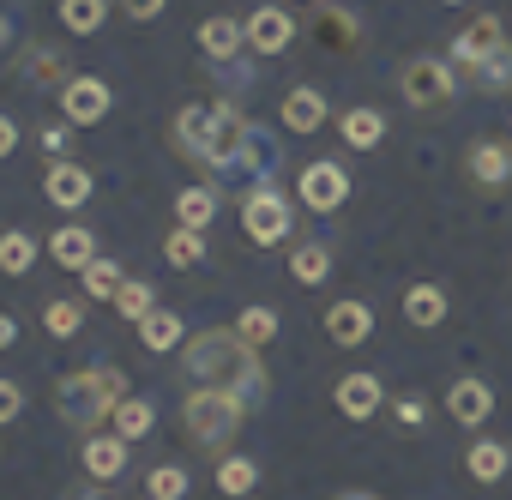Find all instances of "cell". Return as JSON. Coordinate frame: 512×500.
Segmentation results:
<instances>
[{
    "label": "cell",
    "instance_id": "obj_1",
    "mask_svg": "<svg viewBox=\"0 0 512 500\" xmlns=\"http://www.w3.org/2000/svg\"><path fill=\"white\" fill-rule=\"evenodd\" d=\"M181 368H187L193 386H217V392H235L247 404L266 392V368H260V356H253V344L241 332H199V338H187Z\"/></svg>",
    "mask_w": 512,
    "mask_h": 500
},
{
    "label": "cell",
    "instance_id": "obj_2",
    "mask_svg": "<svg viewBox=\"0 0 512 500\" xmlns=\"http://www.w3.org/2000/svg\"><path fill=\"white\" fill-rule=\"evenodd\" d=\"M241 139H247V121H241L229 103H187V109L175 115V145H181V157L205 163L211 175L235 157Z\"/></svg>",
    "mask_w": 512,
    "mask_h": 500
},
{
    "label": "cell",
    "instance_id": "obj_3",
    "mask_svg": "<svg viewBox=\"0 0 512 500\" xmlns=\"http://www.w3.org/2000/svg\"><path fill=\"white\" fill-rule=\"evenodd\" d=\"M121 398H127L121 368H85V374H67V380L55 386V410H61V422L79 428V434H91L103 416H115Z\"/></svg>",
    "mask_w": 512,
    "mask_h": 500
},
{
    "label": "cell",
    "instance_id": "obj_4",
    "mask_svg": "<svg viewBox=\"0 0 512 500\" xmlns=\"http://www.w3.org/2000/svg\"><path fill=\"white\" fill-rule=\"evenodd\" d=\"M241 416H247V398L217 392V386H193V392H187V404H181L187 434H193L199 446H211V452H223V446L241 434Z\"/></svg>",
    "mask_w": 512,
    "mask_h": 500
},
{
    "label": "cell",
    "instance_id": "obj_5",
    "mask_svg": "<svg viewBox=\"0 0 512 500\" xmlns=\"http://www.w3.org/2000/svg\"><path fill=\"white\" fill-rule=\"evenodd\" d=\"M241 229H247V241H260V247L290 241V205H284V193H278L272 181L253 187V193L241 199Z\"/></svg>",
    "mask_w": 512,
    "mask_h": 500
},
{
    "label": "cell",
    "instance_id": "obj_6",
    "mask_svg": "<svg viewBox=\"0 0 512 500\" xmlns=\"http://www.w3.org/2000/svg\"><path fill=\"white\" fill-rule=\"evenodd\" d=\"M506 49V31H500V19L494 13H476L458 37H452V67H464V79L488 61V55H500Z\"/></svg>",
    "mask_w": 512,
    "mask_h": 500
},
{
    "label": "cell",
    "instance_id": "obj_7",
    "mask_svg": "<svg viewBox=\"0 0 512 500\" xmlns=\"http://www.w3.org/2000/svg\"><path fill=\"white\" fill-rule=\"evenodd\" d=\"M452 79H458V67H452V61H410V67L398 73V85H404L410 109H440V103L452 97Z\"/></svg>",
    "mask_w": 512,
    "mask_h": 500
},
{
    "label": "cell",
    "instance_id": "obj_8",
    "mask_svg": "<svg viewBox=\"0 0 512 500\" xmlns=\"http://www.w3.org/2000/svg\"><path fill=\"white\" fill-rule=\"evenodd\" d=\"M61 115L79 121V127H97L109 115V85L103 79H67L61 85Z\"/></svg>",
    "mask_w": 512,
    "mask_h": 500
},
{
    "label": "cell",
    "instance_id": "obj_9",
    "mask_svg": "<svg viewBox=\"0 0 512 500\" xmlns=\"http://www.w3.org/2000/svg\"><path fill=\"white\" fill-rule=\"evenodd\" d=\"M344 193H350V175H344L338 163H308V169H302V205H314V211H338Z\"/></svg>",
    "mask_w": 512,
    "mask_h": 500
},
{
    "label": "cell",
    "instance_id": "obj_10",
    "mask_svg": "<svg viewBox=\"0 0 512 500\" xmlns=\"http://www.w3.org/2000/svg\"><path fill=\"white\" fill-rule=\"evenodd\" d=\"M326 338L344 344V350L368 344V338H374V308H368V302H332V308H326Z\"/></svg>",
    "mask_w": 512,
    "mask_h": 500
},
{
    "label": "cell",
    "instance_id": "obj_11",
    "mask_svg": "<svg viewBox=\"0 0 512 500\" xmlns=\"http://www.w3.org/2000/svg\"><path fill=\"white\" fill-rule=\"evenodd\" d=\"M290 37H296V19L290 13H278V7H260L247 19V43L260 49V55H284L290 49Z\"/></svg>",
    "mask_w": 512,
    "mask_h": 500
},
{
    "label": "cell",
    "instance_id": "obj_12",
    "mask_svg": "<svg viewBox=\"0 0 512 500\" xmlns=\"http://www.w3.org/2000/svg\"><path fill=\"white\" fill-rule=\"evenodd\" d=\"M314 37H320V49L350 55V49H356V37H362V25H356L344 7H326V0H314Z\"/></svg>",
    "mask_w": 512,
    "mask_h": 500
},
{
    "label": "cell",
    "instance_id": "obj_13",
    "mask_svg": "<svg viewBox=\"0 0 512 500\" xmlns=\"http://www.w3.org/2000/svg\"><path fill=\"white\" fill-rule=\"evenodd\" d=\"M446 410H452L464 428H482V422L494 416V392H488L482 380H452V392H446Z\"/></svg>",
    "mask_w": 512,
    "mask_h": 500
},
{
    "label": "cell",
    "instance_id": "obj_14",
    "mask_svg": "<svg viewBox=\"0 0 512 500\" xmlns=\"http://www.w3.org/2000/svg\"><path fill=\"white\" fill-rule=\"evenodd\" d=\"M49 254H55V266L85 272V266L97 260V235H91V229H79V223H67V229H55V235H49Z\"/></svg>",
    "mask_w": 512,
    "mask_h": 500
},
{
    "label": "cell",
    "instance_id": "obj_15",
    "mask_svg": "<svg viewBox=\"0 0 512 500\" xmlns=\"http://www.w3.org/2000/svg\"><path fill=\"white\" fill-rule=\"evenodd\" d=\"M43 193H49L61 211H79V205L91 199V169H79V163H55L49 181H43Z\"/></svg>",
    "mask_w": 512,
    "mask_h": 500
},
{
    "label": "cell",
    "instance_id": "obj_16",
    "mask_svg": "<svg viewBox=\"0 0 512 500\" xmlns=\"http://www.w3.org/2000/svg\"><path fill=\"white\" fill-rule=\"evenodd\" d=\"M338 410H344L350 422H368V416L380 410V380H374V374H344V380H338Z\"/></svg>",
    "mask_w": 512,
    "mask_h": 500
},
{
    "label": "cell",
    "instance_id": "obj_17",
    "mask_svg": "<svg viewBox=\"0 0 512 500\" xmlns=\"http://www.w3.org/2000/svg\"><path fill=\"white\" fill-rule=\"evenodd\" d=\"M85 470H91L97 482H115V476L127 470V440H121V434H91V440H85Z\"/></svg>",
    "mask_w": 512,
    "mask_h": 500
},
{
    "label": "cell",
    "instance_id": "obj_18",
    "mask_svg": "<svg viewBox=\"0 0 512 500\" xmlns=\"http://www.w3.org/2000/svg\"><path fill=\"white\" fill-rule=\"evenodd\" d=\"M320 121H326V97H320L314 85H296V91L284 97V127H290V133H320Z\"/></svg>",
    "mask_w": 512,
    "mask_h": 500
},
{
    "label": "cell",
    "instance_id": "obj_19",
    "mask_svg": "<svg viewBox=\"0 0 512 500\" xmlns=\"http://www.w3.org/2000/svg\"><path fill=\"white\" fill-rule=\"evenodd\" d=\"M470 175H476L482 187H500V181H512V145H500V139H482V145L470 151Z\"/></svg>",
    "mask_w": 512,
    "mask_h": 500
},
{
    "label": "cell",
    "instance_id": "obj_20",
    "mask_svg": "<svg viewBox=\"0 0 512 500\" xmlns=\"http://www.w3.org/2000/svg\"><path fill=\"white\" fill-rule=\"evenodd\" d=\"M404 320L422 326V332L440 326V320H446V290H440V284H416V290H404Z\"/></svg>",
    "mask_w": 512,
    "mask_h": 500
},
{
    "label": "cell",
    "instance_id": "obj_21",
    "mask_svg": "<svg viewBox=\"0 0 512 500\" xmlns=\"http://www.w3.org/2000/svg\"><path fill=\"white\" fill-rule=\"evenodd\" d=\"M139 344L157 350V356H169V350L181 344V314H175V308H151V314L139 320Z\"/></svg>",
    "mask_w": 512,
    "mask_h": 500
},
{
    "label": "cell",
    "instance_id": "obj_22",
    "mask_svg": "<svg viewBox=\"0 0 512 500\" xmlns=\"http://www.w3.org/2000/svg\"><path fill=\"white\" fill-rule=\"evenodd\" d=\"M464 470H470V482H500V476L512 470V452H506L500 440H476V446L464 452Z\"/></svg>",
    "mask_w": 512,
    "mask_h": 500
},
{
    "label": "cell",
    "instance_id": "obj_23",
    "mask_svg": "<svg viewBox=\"0 0 512 500\" xmlns=\"http://www.w3.org/2000/svg\"><path fill=\"white\" fill-rule=\"evenodd\" d=\"M241 37H247V25H235V19H223V13L199 25V49H205L211 61H229V55L241 49Z\"/></svg>",
    "mask_w": 512,
    "mask_h": 500
},
{
    "label": "cell",
    "instance_id": "obj_24",
    "mask_svg": "<svg viewBox=\"0 0 512 500\" xmlns=\"http://www.w3.org/2000/svg\"><path fill=\"white\" fill-rule=\"evenodd\" d=\"M37 266V241L25 235V229H7V235H0V272H7V278H25Z\"/></svg>",
    "mask_w": 512,
    "mask_h": 500
},
{
    "label": "cell",
    "instance_id": "obj_25",
    "mask_svg": "<svg viewBox=\"0 0 512 500\" xmlns=\"http://www.w3.org/2000/svg\"><path fill=\"white\" fill-rule=\"evenodd\" d=\"M19 79H25V85H67V79H61V49L31 43V55L19 61Z\"/></svg>",
    "mask_w": 512,
    "mask_h": 500
},
{
    "label": "cell",
    "instance_id": "obj_26",
    "mask_svg": "<svg viewBox=\"0 0 512 500\" xmlns=\"http://www.w3.org/2000/svg\"><path fill=\"white\" fill-rule=\"evenodd\" d=\"M380 139H386V115H380V109H350V115H344V145L374 151Z\"/></svg>",
    "mask_w": 512,
    "mask_h": 500
},
{
    "label": "cell",
    "instance_id": "obj_27",
    "mask_svg": "<svg viewBox=\"0 0 512 500\" xmlns=\"http://www.w3.org/2000/svg\"><path fill=\"white\" fill-rule=\"evenodd\" d=\"M290 272H296V284H308V290H314V284H326V278H332V254H326L320 241H302L296 254H290Z\"/></svg>",
    "mask_w": 512,
    "mask_h": 500
},
{
    "label": "cell",
    "instance_id": "obj_28",
    "mask_svg": "<svg viewBox=\"0 0 512 500\" xmlns=\"http://www.w3.org/2000/svg\"><path fill=\"white\" fill-rule=\"evenodd\" d=\"M175 217H181V229H205V223L217 217V193H211V187H187V193H175Z\"/></svg>",
    "mask_w": 512,
    "mask_h": 500
},
{
    "label": "cell",
    "instance_id": "obj_29",
    "mask_svg": "<svg viewBox=\"0 0 512 500\" xmlns=\"http://www.w3.org/2000/svg\"><path fill=\"white\" fill-rule=\"evenodd\" d=\"M151 422H157V410H151L145 398H121V404H115V434H121V440H145Z\"/></svg>",
    "mask_w": 512,
    "mask_h": 500
},
{
    "label": "cell",
    "instance_id": "obj_30",
    "mask_svg": "<svg viewBox=\"0 0 512 500\" xmlns=\"http://www.w3.org/2000/svg\"><path fill=\"white\" fill-rule=\"evenodd\" d=\"M103 13H109V0H61V25L79 37H91L103 25Z\"/></svg>",
    "mask_w": 512,
    "mask_h": 500
},
{
    "label": "cell",
    "instance_id": "obj_31",
    "mask_svg": "<svg viewBox=\"0 0 512 500\" xmlns=\"http://www.w3.org/2000/svg\"><path fill=\"white\" fill-rule=\"evenodd\" d=\"M163 260H169V266H181V272H187V266H199V260H205V235H199V229H175V235L163 241Z\"/></svg>",
    "mask_w": 512,
    "mask_h": 500
},
{
    "label": "cell",
    "instance_id": "obj_32",
    "mask_svg": "<svg viewBox=\"0 0 512 500\" xmlns=\"http://www.w3.org/2000/svg\"><path fill=\"white\" fill-rule=\"evenodd\" d=\"M253 482H260V464L253 458H217V488L223 494H247Z\"/></svg>",
    "mask_w": 512,
    "mask_h": 500
},
{
    "label": "cell",
    "instance_id": "obj_33",
    "mask_svg": "<svg viewBox=\"0 0 512 500\" xmlns=\"http://www.w3.org/2000/svg\"><path fill=\"white\" fill-rule=\"evenodd\" d=\"M235 332H241L253 350H260V344H272V338H278V314H272V308H241Z\"/></svg>",
    "mask_w": 512,
    "mask_h": 500
},
{
    "label": "cell",
    "instance_id": "obj_34",
    "mask_svg": "<svg viewBox=\"0 0 512 500\" xmlns=\"http://www.w3.org/2000/svg\"><path fill=\"white\" fill-rule=\"evenodd\" d=\"M127 278H121V266L115 260H91L85 266V296H97V302H115V290H121Z\"/></svg>",
    "mask_w": 512,
    "mask_h": 500
},
{
    "label": "cell",
    "instance_id": "obj_35",
    "mask_svg": "<svg viewBox=\"0 0 512 500\" xmlns=\"http://www.w3.org/2000/svg\"><path fill=\"white\" fill-rule=\"evenodd\" d=\"M470 85H476V91H512V49L488 55V61L470 73Z\"/></svg>",
    "mask_w": 512,
    "mask_h": 500
},
{
    "label": "cell",
    "instance_id": "obj_36",
    "mask_svg": "<svg viewBox=\"0 0 512 500\" xmlns=\"http://www.w3.org/2000/svg\"><path fill=\"white\" fill-rule=\"evenodd\" d=\"M151 308H157V302H151V284H121V290H115V314H121V320L139 326Z\"/></svg>",
    "mask_w": 512,
    "mask_h": 500
},
{
    "label": "cell",
    "instance_id": "obj_37",
    "mask_svg": "<svg viewBox=\"0 0 512 500\" xmlns=\"http://www.w3.org/2000/svg\"><path fill=\"white\" fill-rule=\"evenodd\" d=\"M145 488H151V500H181V494H187V470H181V464H157V470L145 476Z\"/></svg>",
    "mask_w": 512,
    "mask_h": 500
},
{
    "label": "cell",
    "instance_id": "obj_38",
    "mask_svg": "<svg viewBox=\"0 0 512 500\" xmlns=\"http://www.w3.org/2000/svg\"><path fill=\"white\" fill-rule=\"evenodd\" d=\"M43 326H49L55 338H73V332L85 326V308H79V302H49V314H43Z\"/></svg>",
    "mask_w": 512,
    "mask_h": 500
},
{
    "label": "cell",
    "instance_id": "obj_39",
    "mask_svg": "<svg viewBox=\"0 0 512 500\" xmlns=\"http://www.w3.org/2000/svg\"><path fill=\"white\" fill-rule=\"evenodd\" d=\"M19 410H25V386L19 380H0V428L19 422Z\"/></svg>",
    "mask_w": 512,
    "mask_h": 500
},
{
    "label": "cell",
    "instance_id": "obj_40",
    "mask_svg": "<svg viewBox=\"0 0 512 500\" xmlns=\"http://www.w3.org/2000/svg\"><path fill=\"white\" fill-rule=\"evenodd\" d=\"M398 422H404V428H422V422H428V404H422V398H398Z\"/></svg>",
    "mask_w": 512,
    "mask_h": 500
},
{
    "label": "cell",
    "instance_id": "obj_41",
    "mask_svg": "<svg viewBox=\"0 0 512 500\" xmlns=\"http://www.w3.org/2000/svg\"><path fill=\"white\" fill-rule=\"evenodd\" d=\"M121 7H127V19H157L163 0H121Z\"/></svg>",
    "mask_w": 512,
    "mask_h": 500
},
{
    "label": "cell",
    "instance_id": "obj_42",
    "mask_svg": "<svg viewBox=\"0 0 512 500\" xmlns=\"http://www.w3.org/2000/svg\"><path fill=\"white\" fill-rule=\"evenodd\" d=\"M37 145H43V151H67V127H43Z\"/></svg>",
    "mask_w": 512,
    "mask_h": 500
},
{
    "label": "cell",
    "instance_id": "obj_43",
    "mask_svg": "<svg viewBox=\"0 0 512 500\" xmlns=\"http://www.w3.org/2000/svg\"><path fill=\"white\" fill-rule=\"evenodd\" d=\"M13 145H19V127H13L7 115H0V157H13Z\"/></svg>",
    "mask_w": 512,
    "mask_h": 500
},
{
    "label": "cell",
    "instance_id": "obj_44",
    "mask_svg": "<svg viewBox=\"0 0 512 500\" xmlns=\"http://www.w3.org/2000/svg\"><path fill=\"white\" fill-rule=\"evenodd\" d=\"M19 344V320L13 314H0V350H13Z\"/></svg>",
    "mask_w": 512,
    "mask_h": 500
},
{
    "label": "cell",
    "instance_id": "obj_45",
    "mask_svg": "<svg viewBox=\"0 0 512 500\" xmlns=\"http://www.w3.org/2000/svg\"><path fill=\"white\" fill-rule=\"evenodd\" d=\"M332 500H374V494H362V488H344V494H332Z\"/></svg>",
    "mask_w": 512,
    "mask_h": 500
},
{
    "label": "cell",
    "instance_id": "obj_46",
    "mask_svg": "<svg viewBox=\"0 0 512 500\" xmlns=\"http://www.w3.org/2000/svg\"><path fill=\"white\" fill-rule=\"evenodd\" d=\"M0 43H7V19H0Z\"/></svg>",
    "mask_w": 512,
    "mask_h": 500
},
{
    "label": "cell",
    "instance_id": "obj_47",
    "mask_svg": "<svg viewBox=\"0 0 512 500\" xmlns=\"http://www.w3.org/2000/svg\"><path fill=\"white\" fill-rule=\"evenodd\" d=\"M79 500H103V494H79Z\"/></svg>",
    "mask_w": 512,
    "mask_h": 500
},
{
    "label": "cell",
    "instance_id": "obj_48",
    "mask_svg": "<svg viewBox=\"0 0 512 500\" xmlns=\"http://www.w3.org/2000/svg\"><path fill=\"white\" fill-rule=\"evenodd\" d=\"M446 7H458V0H446Z\"/></svg>",
    "mask_w": 512,
    "mask_h": 500
}]
</instances>
